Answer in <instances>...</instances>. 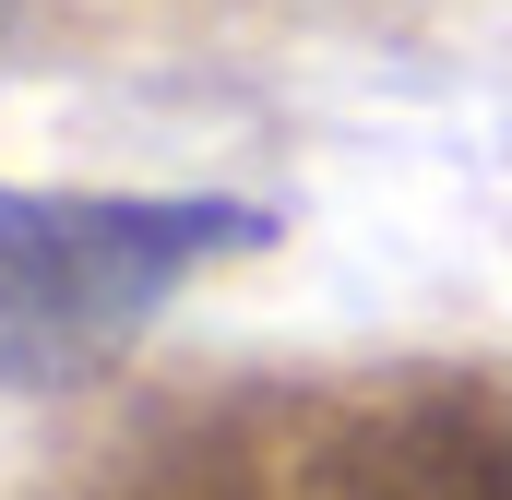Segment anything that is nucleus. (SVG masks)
<instances>
[{
  "label": "nucleus",
  "instance_id": "1",
  "mask_svg": "<svg viewBox=\"0 0 512 500\" xmlns=\"http://www.w3.org/2000/svg\"><path fill=\"white\" fill-rule=\"evenodd\" d=\"M274 215L227 191H12L0 179V393L96 381L131 334Z\"/></svg>",
  "mask_w": 512,
  "mask_h": 500
}]
</instances>
